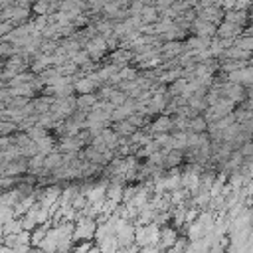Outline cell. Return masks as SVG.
<instances>
[{
	"label": "cell",
	"instance_id": "1",
	"mask_svg": "<svg viewBox=\"0 0 253 253\" xmlns=\"http://www.w3.org/2000/svg\"><path fill=\"white\" fill-rule=\"evenodd\" d=\"M77 109V95H69V97H55L53 105H51V117L59 123V121H65L69 119Z\"/></svg>",
	"mask_w": 253,
	"mask_h": 253
},
{
	"label": "cell",
	"instance_id": "2",
	"mask_svg": "<svg viewBox=\"0 0 253 253\" xmlns=\"http://www.w3.org/2000/svg\"><path fill=\"white\" fill-rule=\"evenodd\" d=\"M117 239H119V251H126L136 239V223L130 221V219L119 217V221H117Z\"/></svg>",
	"mask_w": 253,
	"mask_h": 253
},
{
	"label": "cell",
	"instance_id": "3",
	"mask_svg": "<svg viewBox=\"0 0 253 253\" xmlns=\"http://www.w3.org/2000/svg\"><path fill=\"white\" fill-rule=\"evenodd\" d=\"M99 227V221L87 215H77L75 219V229H73V243L81 239H95V231Z\"/></svg>",
	"mask_w": 253,
	"mask_h": 253
},
{
	"label": "cell",
	"instance_id": "4",
	"mask_svg": "<svg viewBox=\"0 0 253 253\" xmlns=\"http://www.w3.org/2000/svg\"><path fill=\"white\" fill-rule=\"evenodd\" d=\"M26 69H30V59H26L24 55L16 53V55H12V57L2 61V77L0 79H12L14 75H18V73H22Z\"/></svg>",
	"mask_w": 253,
	"mask_h": 253
},
{
	"label": "cell",
	"instance_id": "5",
	"mask_svg": "<svg viewBox=\"0 0 253 253\" xmlns=\"http://www.w3.org/2000/svg\"><path fill=\"white\" fill-rule=\"evenodd\" d=\"M144 130H148L150 134H160V132H172L174 130V117L172 115H166V113H160L156 115L146 126H142Z\"/></svg>",
	"mask_w": 253,
	"mask_h": 253
},
{
	"label": "cell",
	"instance_id": "6",
	"mask_svg": "<svg viewBox=\"0 0 253 253\" xmlns=\"http://www.w3.org/2000/svg\"><path fill=\"white\" fill-rule=\"evenodd\" d=\"M85 49L89 51V55H91V59H95V61H103L107 55H109V45H107V40L101 36V34H97L95 38H91L89 40V43L85 45Z\"/></svg>",
	"mask_w": 253,
	"mask_h": 253
},
{
	"label": "cell",
	"instance_id": "7",
	"mask_svg": "<svg viewBox=\"0 0 253 253\" xmlns=\"http://www.w3.org/2000/svg\"><path fill=\"white\" fill-rule=\"evenodd\" d=\"M223 97H227L233 103L241 105L243 101H247V87L241 85V83H233V81H229L225 77V81H223Z\"/></svg>",
	"mask_w": 253,
	"mask_h": 253
},
{
	"label": "cell",
	"instance_id": "8",
	"mask_svg": "<svg viewBox=\"0 0 253 253\" xmlns=\"http://www.w3.org/2000/svg\"><path fill=\"white\" fill-rule=\"evenodd\" d=\"M30 168V160L26 156H18L6 166H0V176H22Z\"/></svg>",
	"mask_w": 253,
	"mask_h": 253
},
{
	"label": "cell",
	"instance_id": "9",
	"mask_svg": "<svg viewBox=\"0 0 253 253\" xmlns=\"http://www.w3.org/2000/svg\"><path fill=\"white\" fill-rule=\"evenodd\" d=\"M180 233H182V231H180L176 225H172V223H168V225H162L160 243H158L160 251H170V247L176 243V239L180 237Z\"/></svg>",
	"mask_w": 253,
	"mask_h": 253
},
{
	"label": "cell",
	"instance_id": "10",
	"mask_svg": "<svg viewBox=\"0 0 253 253\" xmlns=\"http://www.w3.org/2000/svg\"><path fill=\"white\" fill-rule=\"evenodd\" d=\"M188 49L186 45V40H168L162 43V61L164 59H172V57H178L180 53H184Z\"/></svg>",
	"mask_w": 253,
	"mask_h": 253
},
{
	"label": "cell",
	"instance_id": "11",
	"mask_svg": "<svg viewBox=\"0 0 253 253\" xmlns=\"http://www.w3.org/2000/svg\"><path fill=\"white\" fill-rule=\"evenodd\" d=\"M192 34L202 36V38H213L217 34V26L204 20V18H196L194 24H192Z\"/></svg>",
	"mask_w": 253,
	"mask_h": 253
},
{
	"label": "cell",
	"instance_id": "12",
	"mask_svg": "<svg viewBox=\"0 0 253 253\" xmlns=\"http://www.w3.org/2000/svg\"><path fill=\"white\" fill-rule=\"evenodd\" d=\"M38 79V73L32 71V69H26L18 75H14L12 79H2L0 81V87H18V85H24V83H32Z\"/></svg>",
	"mask_w": 253,
	"mask_h": 253
},
{
	"label": "cell",
	"instance_id": "13",
	"mask_svg": "<svg viewBox=\"0 0 253 253\" xmlns=\"http://www.w3.org/2000/svg\"><path fill=\"white\" fill-rule=\"evenodd\" d=\"M225 20H227V22H233V24H239V26H243V28H247V26L251 24L249 10H239V8L225 10Z\"/></svg>",
	"mask_w": 253,
	"mask_h": 253
},
{
	"label": "cell",
	"instance_id": "14",
	"mask_svg": "<svg viewBox=\"0 0 253 253\" xmlns=\"http://www.w3.org/2000/svg\"><path fill=\"white\" fill-rule=\"evenodd\" d=\"M243 32H245L243 26L223 20V22L217 26V34H215V36H219V38H237V36H241Z\"/></svg>",
	"mask_w": 253,
	"mask_h": 253
},
{
	"label": "cell",
	"instance_id": "15",
	"mask_svg": "<svg viewBox=\"0 0 253 253\" xmlns=\"http://www.w3.org/2000/svg\"><path fill=\"white\" fill-rule=\"evenodd\" d=\"M184 160H186V150H182V148H172V150H168V152L164 154V168L170 170V168H174V166L184 164Z\"/></svg>",
	"mask_w": 253,
	"mask_h": 253
},
{
	"label": "cell",
	"instance_id": "16",
	"mask_svg": "<svg viewBox=\"0 0 253 253\" xmlns=\"http://www.w3.org/2000/svg\"><path fill=\"white\" fill-rule=\"evenodd\" d=\"M73 85H75V91H77V93H95V91L99 89V85H97L89 75L77 77V79L73 81Z\"/></svg>",
	"mask_w": 253,
	"mask_h": 253
},
{
	"label": "cell",
	"instance_id": "17",
	"mask_svg": "<svg viewBox=\"0 0 253 253\" xmlns=\"http://www.w3.org/2000/svg\"><path fill=\"white\" fill-rule=\"evenodd\" d=\"M111 128H113L115 132H119L121 136H132V134L138 130V126H136V125H132L128 119H123V121H115V123L111 125Z\"/></svg>",
	"mask_w": 253,
	"mask_h": 253
},
{
	"label": "cell",
	"instance_id": "18",
	"mask_svg": "<svg viewBox=\"0 0 253 253\" xmlns=\"http://www.w3.org/2000/svg\"><path fill=\"white\" fill-rule=\"evenodd\" d=\"M26 194L18 188V186H14V188H10V190H2V196H0V204H8V206H16L22 198H24Z\"/></svg>",
	"mask_w": 253,
	"mask_h": 253
},
{
	"label": "cell",
	"instance_id": "19",
	"mask_svg": "<svg viewBox=\"0 0 253 253\" xmlns=\"http://www.w3.org/2000/svg\"><path fill=\"white\" fill-rule=\"evenodd\" d=\"M97 103H99L97 93H77V109L91 111Z\"/></svg>",
	"mask_w": 253,
	"mask_h": 253
},
{
	"label": "cell",
	"instance_id": "20",
	"mask_svg": "<svg viewBox=\"0 0 253 253\" xmlns=\"http://www.w3.org/2000/svg\"><path fill=\"white\" fill-rule=\"evenodd\" d=\"M20 231H24V221H22V217H14V219H10V221H6V223L0 225V235L20 233Z\"/></svg>",
	"mask_w": 253,
	"mask_h": 253
},
{
	"label": "cell",
	"instance_id": "21",
	"mask_svg": "<svg viewBox=\"0 0 253 253\" xmlns=\"http://www.w3.org/2000/svg\"><path fill=\"white\" fill-rule=\"evenodd\" d=\"M156 150H160V142H158L156 138H152V140H148L146 144H142V146L136 150V156L142 160V158H148L150 154H154Z\"/></svg>",
	"mask_w": 253,
	"mask_h": 253
},
{
	"label": "cell",
	"instance_id": "22",
	"mask_svg": "<svg viewBox=\"0 0 253 253\" xmlns=\"http://www.w3.org/2000/svg\"><path fill=\"white\" fill-rule=\"evenodd\" d=\"M18 130H20V123H16V121H12V119H2V121H0V132H2V136L14 134V132H18Z\"/></svg>",
	"mask_w": 253,
	"mask_h": 253
},
{
	"label": "cell",
	"instance_id": "23",
	"mask_svg": "<svg viewBox=\"0 0 253 253\" xmlns=\"http://www.w3.org/2000/svg\"><path fill=\"white\" fill-rule=\"evenodd\" d=\"M190 132H208V121L204 115H198L190 121Z\"/></svg>",
	"mask_w": 253,
	"mask_h": 253
},
{
	"label": "cell",
	"instance_id": "24",
	"mask_svg": "<svg viewBox=\"0 0 253 253\" xmlns=\"http://www.w3.org/2000/svg\"><path fill=\"white\" fill-rule=\"evenodd\" d=\"M233 45H237V47L247 49V51H251V53H253V36H249V34H245V32H243L241 36H237V38H235Z\"/></svg>",
	"mask_w": 253,
	"mask_h": 253
},
{
	"label": "cell",
	"instance_id": "25",
	"mask_svg": "<svg viewBox=\"0 0 253 253\" xmlns=\"http://www.w3.org/2000/svg\"><path fill=\"white\" fill-rule=\"evenodd\" d=\"M172 117H174V130H186V132H190V121L192 119H188L184 115H172Z\"/></svg>",
	"mask_w": 253,
	"mask_h": 253
},
{
	"label": "cell",
	"instance_id": "26",
	"mask_svg": "<svg viewBox=\"0 0 253 253\" xmlns=\"http://www.w3.org/2000/svg\"><path fill=\"white\" fill-rule=\"evenodd\" d=\"M95 247H97V241H95V239H81V241H77V243L73 245V251L85 253V251H93Z\"/></svg>",
	"mask_w": 253,
	"mask_h": 253
},
{
	"label": "cell",
	"instance_id": "27",
	"mask_svg": "<svg viewBox=\"0 0 253 253\" xmlns=\"http://www.w3.org/2000/svg\"><path fill=\"white\" fill-rule=\"evenodd\" d=\"M130 117V113L123 107V105H119V107H115V111L111 113V119H113V123L115 121H123V119H128Z\"/></svg>",
	"mask_w": 253,
	"mask_h": 253
},
{
	"label": "cell",
	"instance_id": "28",
	"mask_svg": "<svg viewBox=\"0 0 253 253\" xmlns=\"http://www.w3.org/2000/svg\"><path fill=\"white\" fill-rule=\"evenodd\" d=\"M239 150L243 152V156H253V138L245 140V142L239 146Z\"/></svg>",
	"mask_w": 253,
	"mask_h": 253
},
{
	"label": "cell",
	"instance_id": "29",
	"mask_svg": "<svg viewBox=\"0 0 253 253\" xmlns=\"http://www.w3.org/2000/svg\"><path fill=\"white\" fill-rule=\"evenodd\" d=\"M12 30H14V24H12L10 20H4V22L0 24V34H2V36H6V34H10Z\"/></svg>",
	"mask_w": 253,
	"mask_h": 253
}]
</instances>
